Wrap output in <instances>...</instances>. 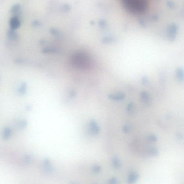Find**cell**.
<instances>
[{
  "label": "cell",
  "instance_id": "obj_1",
  "mask_svg": "<svg viewBox=\"0 0 184 184\" xmlns=\"http://www.w3.org/2000/svg\"><path fill=\"white\" fill-rule=\"evenodd\" d=\"M123 7L132 13L143 12L147 8V0H121Z\"/></svg>",
  "mask_w": 184,
  "mask_h": 184
},
{
  "label": "cell",
  "instance_id": "obj_2",
  "mask_svg": "<svg viewBox=\"0 0 184 184\" xmlns=\"http://www.w3.org/2000/svg\"><path fill=\"white\" fill-rule=\"evenodd\" d=\"M73 66L78 69H86L91 66V59L84 53H78L73 56L71 59Z\"/></svg>",
  "mask_w": 184,
  "mask_h": 184
},
{
  "label": "cell",
  "instance_id": "obj_3",
  "mask_svg": "<svg viewBox=\"0 0 184 184\" xmlns=\"http://www.w3.org/2000/svg\"><path fill=\"white\" fill-rule=\"evenodd\" d=\"M9 24L11 29L15 30L20 27L21 21L17 16H14L10 19Z\"/></svg>",
  "mask_w": 184,
  "mask_h": 184
},
{
  "label": "cell",
  "instance_id": "obj_4",
  "mask_svg": "<svg viewBox=\"0 0 184 184\" xmlns=\"http://www.w3.org/2000/svg\"><path fill=\"white\" fill-rule=\"evenodd\" d=\"M20 10V5H14L11 9V13L15 14L18 13Z\"/></svg>",
  "mask_w": 184,
  "mask_h": 184
}]
</instances>
